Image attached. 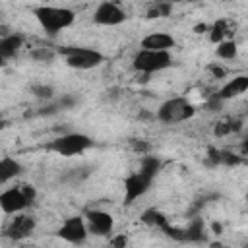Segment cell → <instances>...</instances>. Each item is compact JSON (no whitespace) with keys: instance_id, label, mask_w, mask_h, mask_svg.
Returning <instances> with one entry per match:
<instances>
[{"instance_id":"6da1fadb","label":"cell","mask_w":248,"mask_h":248,"mask_svg":"<svg viewBox=\"0 0 248 248\" xmlns=\"http://www.w3.org/2000/svg\"><path fill=\"white\" fill-rule=\"evenodd\" d=\"M33 16L37 17L39 25L48 35H56L58 31L70 27L74 23V19H76L72 10L56 8V6H37V8H33Z\"/></svg>"},{"instance_id":"7a4b0ae2","label":"cell","mask_w":248,"mask_h":248,"mask_svg":"<svg viewBox=\"0 0 248 248\" xmlns=\"http://www.w3.org/2000/svg\"><path fill=\"white\" fill-rule=\"evenodd\" d=\"M37 198V192L31 184H19L14 188H8L0 194V209L8 215L21 213L25 207H29Z\"/></svg>"},{"instance_id":"3957f363","label":"cell","mask_w":248,"mask_h":248,"mask_svg":"<svg viewBox=\"0 0 248 248\" xmlns=\"http://www.w3.org/2000/svg\"><path fill=\"white\" fill-rule=\"evenodd\" d=\"M134 70L140 74H155L161 72L165 68H169L172 64V56L169 50H147V48H140L134 56Z\"/></svg>"},{"instance_id":"277c9868","label":"cell","mask_w":248,"mask_h":248,"mask_svg":"<svg viewBox=\"0 0 248 248\" xmlns=\"http://www.w3.org/2000/svg\"><path fill=\"white\" fill-rule=\"evenodd\" d=\"M91 145H93V140L89 136L72 132V134H62V136L54 138L48 143V149L54 151V153H58V155H62V157H74V155L83 153Z\"/></svg>"},{"instance_id":"5b68a950","label":"cell","mask_w":248,"mask_h":248,"mask_svg":"<svg viewBox=\"0 0 248 248\" xmlns=\"http://www.w3.org/2000/svg\"><path fill=\"white\" fill-rule=\"evenodd\" d=\"M196 112L194 105L184 99V97H172L169 101H165L159 110H157V118L165 124H176V122H184L188 118H192Z\"/></svg>"},{"instance_id":"8992f818","label":"cell","mask_w":248,"mask_h":248,"mask_svg":"<svg viewBox=\"0 0 248 248\" xmlns=\"http://www.w3.org/2000/svg\"><path fill=\"white\" fill-rule=\"evenodd\" d=\"M60 54H64L66 64L76 70H91L103 62V54L87 46H62Z\"/></svg>"},{"instance_id":"52a82bcc","label":"cell","mask_w":248,"mask_h":248,"mask_svg":"<svg viewBox=\"0 0 248 248\" xmlns=\"http://www.w3.org/2000/svg\"><path fill=\"white\" fill-rule=\"evenodd\" d=\"M89 231H87V225H85V219L76 215V217H68L60 229H58V236L70 244H81L85 242Z\"/></svg>"},{"instance_id":"ba28073f","label":"cell","mask_w":248,"mask_h":248,"mask_svg":"<svg viewBox=\"0 0 248 248\" xmlns=\"http://www.w3.org/2000/svg\"><path fill=\"white\" fill-rule=\"evenodd\" d=\"M85 225H87V231L97 234V236H105V234H110L112 229H114V219L110 213L103 211V209H89L85 213Z\"/></svg>"},{"instance_id":"9c48e42d","label":"cell","mask_w":248,"mask_h":248,"mask_svg":"<svg viewBox=\"0 0 248 248\" xmlns=\"http://www.w3.org/2000/svg\"><path fill=\"white\" fill-rule=\"evenodd\" d=\"M151 180L153 178L145 176L140 170L134 172V174H130V176H126V180H124V202L126 203H134L140 196H143L149 190Z\"/></svg>"},{"instance_id":"30bf717a","label":"cell","mask_w":248,"mask_h":248,"mask_svg":"<svg viewBox=\"0 0 248 248\" xmlns=\"http://www.w3.org/2000/svg\"><path fill=\"white\" fill-rule=\"evenodd\" d=\"M124 19H126L124 10L118 4H114V2H103V4H99L97 10H95V14H93V21L97 25H108V27L110 25H120Z\"/></svg>"},{"instance_id":"8fae6325","label":"cell","mask_w":248,"mask_h":248,"mask_svg":"<svg viewBox=\"0 0 248 248\" xmlns=\"http://www.w3.org/2000/svg\"><path fill=\"white\" fill-rule=\"evenodd\" d=\"M33 229H35V219L31 215L16 213V217L12 219V223L6 229V236L12 240H23L33 232Z\"/></svg>"},{"instance_id":"7c38bea8","label":"cell","mask_w":248,"mask_h":248,"mask_svg":"<svg viewBox=\"0 0 248 248\" xmlns=\"http://www.w3.org/2000/svg\"><path fill=\"white\" fill-rule=\"evenodd\" d=\"M174 46V37L169 33H149L141 39V48L147 50H170Z\"/></svg>"},{"instance_id":"4fadbf2b","label":"cell","mask_w":248,"mask_h":248,"mask_svg":"<svg viewBox=\"0 0 248 248\" xmlns=\"http://www.w3.org/2000/svg\"><path fill=\"white\" fill-rule=\"evenodd\" d=\"M246 89H248V78H246V76H236V78H232L231 81H227V83L219 89L217 97H219L221 101H227V99H232V97L242 95Z\"/></svg>"},{"instance_id":"5bb4252c","label":"cell","mask_w":248,"mask_h":248,"mask_svg":"<svg viewBox=\"0 0 248 248\" xmlns=\"http://www.w3.org/2000/svg\"><path fill=\"white\" fill-rule=\"evenodd\" d=\"M21 170H23V167H21V163L17 159H14V157H2L0 159V184L17 178L21 174Z\"/></svg>"},{"instance_id":"9a60e30c","label":"cell","mask_w":248,"mask_h":248,"mask_svg":"<svg viewBox=\"0 0 248 248\" xmlns=\"http://www.w3.org/2000/svg\"><path fill=\"white\" fill-rule=\"evenodd\" d=\"M21 46H23V37L21 35H6V37L0 39V56L4 60L12 58Z\"/></svg>"},{"instance_id":"2e32d148","label":"cell","mask_w":248,"mask_h":248,"mask_svg":"<svg viewBox=\"0 0 248 248\" xmlns=\"http://www.w3.org/2000/svg\"><path fill=\"white\" fill-rule=\"evenodd\" d=\"M159 170H161V159L155 157V155L145 153V155L141 157V161H140V172H143V174L149 176V178H155V174H157Z\"/></svg>"},{"instance_id":"e0dca14e","label":"cell","mask_w":248,"mask_h":248,"mask_svg":"<svg viewBox=\"0 0 248 248\" xmlns=\"http://www.w3.org/2000/svg\"><path fill=\"white\" fill-rule=\"evenodd\" d=\"M141 221H143L145 225L159 227V229H165V227L169 225L167 217H165L161 211H157V209H145V211L141 213Z\"/></svg>"},{"instance_id":"ac0fdd59","label":"cell","mask_w":248,"mask_h":248,"mask_svg":"<svg viewBox=\"0 0 248 248\" xmlns=\"http://www.w3.org/2000/svg\"><path fill=\"white\" fill-rule=\"evenodd\" d=\"M184 240H190V242L203 240V223L200 219H194L188 225V229H184Z\"/></svg>"},{"instance_id":"d6986e66","label":"cell","mask_w":248,"mask_h":248,"mask_svg":"<svg viewBox=\"0 0 248 248\" xmlns=\"http://www.w3.org/2000/svg\"><path fill=\"white\" fill-rule=\"evenodd\" d=\"M215 52H217V56L223 58V60H232V58L236 56V52H238V46H236L234 41H219Z\"/></svg>"},{"instance_id":"ffe728a7","label":"cell","mask_w":248,"mask_h":248,"mask_svg":"<svg viewBox=\"0 0 248 248\" xmlns=\"http://www.w3.org/2000/svg\"><path fill=\"white\" fill-rule=\"evenodd\" d=\"M169 14H170V2L167 0H155V6H151L147 12L149 17H165Z\"/></svg>"},{"instance_id":"44dd1931","label":"cell","mask_w":248,"mask_h":248,"mask_svg":"<svg viewBox=\"0 0 248 248\" xmlns=\"http://www.w3.org/2000/svg\"><path fill=\"white\" fill-rule=\"evenodd\" d=\"M54 56H56V52L50 46H39V48L31 50V58L37 60V62H52Z\"/></svg>"},{"instance_id":"7402d4cb","label":"cell","mask_w":248,"mask_h":248,"mask_svg":"<svg viewBox=\"0 0 248 248\" xmlns=\"http://www.w3.org/2000/svg\"><path fill=\"white\" fill-rule=\"evenodd\" d=\"M240 128V120H223L215 126V136H225V134H231V132H236Z\"/></svg>"},{"instance_id":"603a6c76","label":"cell","mask_w":248,"mask_h":248,"mask_svg":"<svg viewBox=\"0 0 248 248\" xmlns=\"http://www.w3.org/2000/svg\"><path fill=\"white\" fill-rule=\"evenodd\" d=\"M31 93L35 97H39V99H50L52 93H54V89L50 85H33L31 87Z\"/></svg>"},{"instance_id":"cb8c5ba5","label":"cell","mask_w":248,"mask_h":248,"mask_svg":"<svg viewBox=\"0 0 248 248\" xmlns=\"http://www.w3.org/2000/svg\"><path fill=\"white\" fill-rule=\"evenodd\" d=\"M238 163H240V157H236L234 153H231V151H219V165L232 167V165H238Z\"/></svg>"},{"instance_id":"d4e9b609","label":"cell","mask_w":248,"mask_h":248,"mask_svg":"<svg viewBox=\"0 0 248 248\" xmlns=\"http://www.w3.org/2000/svg\"><path fill=\"white\" fill-rule=\"evenodd\" d=\"M132 149L136 153H140V155H145V153L151 151V145L147 141H143V140H132Z\"/></svg>"},{"instance_id":"484cf974","label":"cell","mask_w":248,"mask_h":248,"mask_svg":"<svg viewBox=\"0 0 248 248\" xmlns=\"http://www.w3.org/2000/svg\"><path fill=\"white\" fill-rule=\"evenodd\" d=\"M79 170H81V169H72L70 174L64 176V180H68V182H79L81 178H85V176L89 174V170H85V172H79Z\"/></svg>"},{"instance_id":"4316f807","label":"cell","mask_w":248,"mask_h":248,"mask_svg":"<svg viewBox=\"0 0 248 248\" xmlns=\"http://www.w3.org/2000/svg\"><path fill=\"white\" fill-rule=\"evenodd\" d=\"M223 33H225V31H223V21H221V23H215V25H213V33H211V41H213V43H219V41L223 39Z\"/></svg>"},{"instance_id":"83f0119b","label":"cell","mask_w":248,"mask_h":248,"mask_svg":"<svg viewBox=\"0 0 248 248\" xmlns=\"http://www.w3.org/2000/svg\"><path fill=\"white\" fill-rule=\"evenodd\" d=\"M110 244H112V246H126L128 240H126V236H116V238L110 240Z\"/></svg>"},{"instance_id":"f1b7e54d","label":"cell","mask_w":248,"mask_h":248,"mask_svg":"<svg viewBox=\"0 0 248 248\" xmlns=\"http://www.w3.org/2000/svg\"><path fill=\"white\" fill-rule=\"evenodd\" d=\"M209 70H211V72H213V74H215L217 78H223V74H225V72H223L221 68H215V66H209Z\"/></svg>"},{"instance_id":"f546056e","label":"cell","mask_w":248,"mask_h":248,"mask_svg":"<svg viewBox=\"0 0 248 248\" xmlns=\"http://www.w3.org/2000/svg\"><path fill=\"white\" fill-rule=\"evenodd\" d=\"M4 64H6V60H4V58H2V56H0V68H2V66H4Z\"/></svg>"},{"instance_id":"4dcf8cb0","label":"cell","mask_w":248,"mask_h":248,"mask_svg":"<svg viewBox=\"0 0 248 248\" xmlns=\"http://www.w3.org/2000/svg\"><path fill=\"white\" fill-rule=\"evenodd\" d=\"M167 2H186V0H167Z\"/></svg>"}]
</instances>
